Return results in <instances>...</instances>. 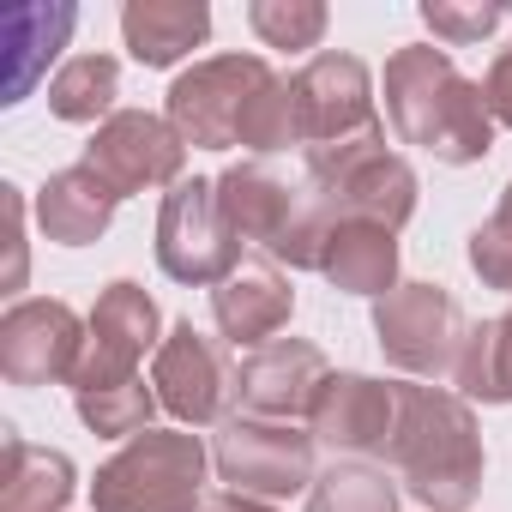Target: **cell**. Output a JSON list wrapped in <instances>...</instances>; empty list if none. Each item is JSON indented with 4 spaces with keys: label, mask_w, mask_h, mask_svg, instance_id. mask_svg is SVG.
I'll use <instances>...</instances> for the list:
<instances>
[{
    "label": "cell",
    "mask_w": 512,
    "mask_h": 512,
    "mask_svg": "<svg viewBox=\"0 0 512 512\" xmlns=\"http://www.w3.org/2000/svg\"><path fill=\"white\" fill-rule=\"evenodd\" d=\"M326 380H332V368H326L320 344H308V338H272L260 350H247V362L235 374V398H241V416L302 422V416H314Z\"/></svg>",
    "instance_id": "9a60e30c"
},
{
    "label": "cell",
    "mask_w": 512,
    "mask_h": 512,
    "mask_svg": "<svg viewBox=\"0 0 512 512\" xmlns=\"http://www.w3.org/2000/svg\"><path fill=\"white\" fill-rule=\"evenodd\" d=\"M91 338H85V356L73 368V392H97V386H121V380H139V362L145 350H157V302L145 296V284L133 278H115L97 308H91Z\"/></svg>",
    "instance_id": "7c38bea8"
},
{
    "label": "cell",
    "mask_w": 512,
    "mask_h": 512,
    "mask_svg": "<svg viewBox=\"0 0 512 512\" xmlns=\"http://www.w3.org/2000/svg\"><path fill=\"white\" fill-rule=\"evenodd\" d=\"M314 434H302L296 422H266V416H229L217 446H211V464L217 476L235 488V494H253V500H290V494H308L320 482L314 470Z\"/></svg>",
    "instance_id": "9c48e42d"
},
{
    "label": "cell",
    "mask_w": 512,
    "mask_h": 512,
    "mask_svg": "<svg viewBox=\"0 0 512 512\" xmlns=\"http://www.w3.org/2000/svg\"><path fill=\"white\" fill-rule=\"evenodd\" d=\"M464 398H482V404H512V308L500 320H482L470 326L464 338V356H458V374Z\"/></svg>",
    "instance_id": "7402d4cb"
},
{
    "label": "cell",
    "mask_w": 512,
    "mask_h": 512,
    "mask_svg": "<svg viewBox=\"0 0 512 512\" xmlns=\"http://www.w3.org/2000/svg\"><path fill=\"white\" fill-rule=\"evenodd\" d=\"M296 314V290L284 278V266L272 260H241L235 278H223L211 290V320L229 344H247V350H260L272 344Z\"/></svg>",
    "instance_id": "e0dca14e"
},
{
    "label": "cell",
    "mask_w": 512,
    "mask_h": 512,
    "mask_svg": "<svg viewBox=\"0 0 512 512\" xmlns=\"http://www.w3.org/2000/svg\"><path fill=\"white\" fill-rule=\"evenodd\" d=\"M296 91V121H302V145H338V139H362L380 133V109H374V79L356 55H314L302 73H290Z\"/></svg>",
    "instance_id": "4fadbf2b"
},
{
    "label": "cell",
    "mask_w": 512,
    "mask_h": 512,
    "mask_svg": "<svg viewBox=\"0 0 512 512\" xmlns=\"http://www.w3.org/2000/svg\"><path fill=\"white\" fill-rule=\"evenodd\" d=\"M181 163H187L181 133L169 127V115H151V109H115L85 145V169L115 199H133V193H151V187H175Z\"/></svg>",
    "instance_id": "30bf717a"
},
{
    "label": "cell",
    "mask_w": 512,
    "mask_h": 512,
    "mask_svg": "<svg viewBox=\"0 0 512 512\" xmlns=\"http://www.w3.org/2000/svg\"><path fill=\"white\" fill-rule=\"evenodd\" d=\"M374 338H380V356L398 374L440 380V374H458L470 320L452 302V290H440V284H398L392 296L374 302Z\"/></svg>",
    "instance_id": "ba28073f"
},
{
    "label": "cell",
    "mask_w": 512,
    "mask_h": 512,
    "mask_svg": "<svg viewBox=\"0 0 512 512\" xmlns=\"http://www.w3.org/2000/svg\"><path fill=\"white\" fill-rule=\"evenodd\" d=\"M500 211H512V181H506V193H500Z\"/></svg>",
    "instance_id": "1f68e13d"
},
{
    "label": "cell",
    "mask_w": 512,
    "mask_h": 512,
    "mask_svg": "<svg viewBox=\"0 0 512 512\" xmlns=\"http://www.w3.org/2000/svg\"><path fill=\"white\" fill-rule=\"evenodd\" d=\"M308 181L320 187V199L332 205L338 223H380L398 235L416 217V169L398 151H386V127L362 133V139L314 145Z\"/></svg>",
    "instance_id": "5b68a950"
},
{
    "label": "cell",
    "mask_w": 512,
    "mask_h": 512,
    "mask_svg": "<svg viewBox=\"0 0 512 512\" xmlns=\"http://www.w3.org/2000/svg\"><path fill=\"white\" fill-rule=\"evenodd\" d=\"M272 61L266 55H211L199 61L193 73H181L169 85V127L181 133V145H199V151H229L241 145V121L272 85Z\"/></svg>",
    "instance_id": "52a82bcc"
},
{
    "label": "cell",
    "mask_w": 512,
    "mask_h": 512,
    "mask_svg": "<svg viewBox=\"0 0 512 512\" xmlns=\"http://www.w3.org/2000/svg\"><path fill=\"white\" fill-rule=\"evenodd\" d=\"M235 374L229 368V350L199 332L193 320H175L169 338L157 344L151 356V386H157V404L193 428H211V422H229V398H235Z\"/></svg>",
    "instance_id": "8fae6325"
},
{
    "label": "cell",
    "mask_w": 512,
    "mask_h": 512,
    "mask_svg": "<svg viewBox=\"0 0 512 512\" xmlns=\"http://www.w3.org/2000/svg\"><path fill=\"white\" fill-rule=\"evenodd\" d=\"M308 512H398V482L386 476V464L338 458L308 488Z\"/></svg>",
    "instance_id": "603a6c76"
},
{
    "label": "cell",
    "mask_w": 512,
    "mask_h": 512,
    "mask_svg": "<svg viewBox=\"0 0 512 512\" xmlns=\"http://www.w3.org/2000/svg\"><path fill=\"white\" fill-rule=\"evenodd\" d=\"M121 37L139 67H175L211 37V13L205 0H127Z\"/></svg>",
    "instance_id": "d6986e66"
},
{
    "label": "cell",
    "mask_w": 512,
    "mask_h": 512,
    "mask_svg": "<svg viewBox=\"0 0 512 512\" xmlns=\"http://www.w3.org/2000/svg\"><path fill=\"white\" fill-rule=\"evenodd\" d=\"M386 115L392 133L434 163H482L494 151V115L476 79L452 67L440 43H410L386 61Z\"/></svg>",
    "instance_id": "6da1fadb"
},
{
    "label": "cell",
    "mask_w": 512,
    "mask_h": 512,
    "mask_svg": "<svg viewBox=\"0 0 512 512\" xmlns=\"http://www.w3.org/2000/svg\"><path fill=\"white\" fill-rule=\"evenodd\" d=\"M241 145H247L253 157H272V151L302 145V121H296V91H290V79H272L260 97H253V109H247V121H241Z\"/></svg>",
    "instance_id": "4316f807"
},
{
    "label": "cell",
    "mask_w": 512,
    "mask_h": 512,
    "mask_svg": "<svg viewBox=\"0 0 512 512\" xmlns=\"http://www.w3.org/2000/svg\"><path fill=\"white\" fill-rule=\"evenodd\" d=\"M157 266L187 290H217L241 272V235L223 217L217 181H175L157 211Z\"/></svg>",
    "instance_id": "8992f818"
},
{
    "label": "cell",
    "mask_w": 512,
    "mask_h": 512,
    "mask_svg": "<svg viewBox=\"0 0 512 512\" xmlns=\"http://www.w3.org/2000/svg\"><path fill=\"white\" fill-rule=\"evenodd\" d=\"M482 97H488V115H494L500 127H512V49L494 55V67H488V79H482Z\"/></svg>",
    "instance_id": "f546056e"
},
{
    "label": "cell",
    "mask_w": 512,
    "mask_h": 512,
    "mask_svg": "<svg viewBox=\"0 0 512 512\" xmlns=\"http://www.w3.org/2000/svg\"><path fill=\"white\" fill-rule=\"evenodd\" d=\"M199 512H278L272 500H253V494H235V488H223V494H205V506Z\"/></svg>",
    "instance_id": "4dcf8cb0"
},
{
    "label": "cell",
    "mask_w": 512,
    "mask_h": 512,
    "mask_svg": "<svg viewBox=\"0 0 512 512\" xmlns=\"http://www.w3.org/2000/svg\"><path fill=\"white\" fill-rule=\"evenodd\" d=\"M326 284L344 296H392L398 290V235L380 223H338L320 260Z\"/></svg>",
    "instance_id": "ffe728a7"
},
{
    "label": "cell",
    "mask_w": 512,
    "mask_h": 512,
    "mask_svg": "<svg viewBox=\"0 0 512 512\" xmlns=\"http://www.w3.org/2000/svg\"><path fill=\"white\" fill-rule=\"evenodd\" d=\"M115 205H121V199H115L85 163H73V169H55V175L43 181V193H37V223H43V235L61 241V247H91V241L109 235Z\"/></svg>",
    "instance_id": "ac0fdd59"
},
{
    "label": "cell",
    "mask_w": 512,
    "mask_h": 512,
    "mask_svg": "<svg viewBox=\"0 0 512 512\" xmlns=\"http://www.w3.org/2000/svg\"><path fill=\"white\" fill-rule=\"evenodd\" d=\"M392 428H398V386L374 374H332L308 416V434L338 458H386Z\"/></svg>",
    "instance_id": "2e32d148"
},
{
    "label": "cell",
    "mask_w": 512,
    "mask_h": 512,
    "mask_svg": "<svg viewBox=\"0 0 512 512\" xmlns=\"http://www.w3.org/2000/svg\"><path fill=\"white\" fill-rule=\"evenodd\" d=\"M73 458L67 452H49V446H31L7 428V500L0 512H61L73 500Z\"/></svg>",
    "instance_id": "44dd1931"
},
{
    "label": "cell",
    "mask_w": 512,
    "mask_h": 512,
    "mask_svg": "<svg viewBox=\"0 0 512 512\" xmlns=\"http://www.w3.org/2000/svg\"><path fill=\"white\" fill-rule=\"evenodd\" d=\"M91 326L67 308V302H13L7 320H0V374L13 386H55L73 380L79 356H85Z\"/></svg>",
    "instance_id": "5bb4252c"
},
{
    "label": "cell",
    "mask_w": 512,
    "mask_h": 512,
    "mask_svg": "<svg viewBox=\"0 0 512 512\" xmlns=\"http://www.w3.org/2000/svg\"><path fill=\"white\" fill-rule=\"evenodd\" d=\"M386 458L404 494L428 512H470L482 494V434L470 398L446 386H398V428Z\"/></svg>",
    "instance_id": "7a4b0ae2"
},
{
    "label": "cell",
    "mask_w": 512,
    "mask_h": 512,
    "mask_svg": "<svg viewBox=\"0 0 512 512\" xmlns=\"http://www.w3.org/2000/svg\"><path fill=\"white\" fill-rule=\"evenodd\" d=\"M217 199L241 247H260L272 266H290V272H320L338 217L308 175L290 181L266 157H247L217 175Z\"/></svg>",
    "instance_id": "3957f363"
},
{
    "label": "cell",
    "mask_w": 512,
    "mask_h": 512,
    "mask_svg": "<svg viewBox=\"0 0 512 512\" xmlns=\"http://www.w3.org/2000/svg\"><path fill=\"white\" fill-rule=\"evenodd\" d=\"M326 7L320 0H253L247 7V25L260 31L266 49H320L326 37Z\"/></svg>",
    "instance_id": "484cf974"
},
{
    "label": "cell",
    "mask_w": 512,
    "mask_h": 512,
    "mask_svg": "<svg viewBox=\"0 0 512 512\" xmlns=\"http://www.w3.org/2000/svg\"><path fill=\"white\" fill-rule=\"evenodd\" d=\"M73 410L91 434L103 440H139L157 416V386L145 380H121V386H97V392H73Z\"/></svg>",
    "instance_id": "d4e9b609"
},
{
    "label": "cell",
    "mask_w": 512,
    "mask_h": 512,
    "mask_svg": "<svg viewBox=\"0 0 512 512\" xmlns=\"http://www.w3.org/2000/svg\"><path fill=\"white\" fill-rule=\"evenodd\" d=\"M500 19H506V7H488V0H470V7H458V0H422V25L446 49H464V43L494 37Z\"/></svg>",
    "instance_id": "83f0119b"
},
{
    "label": "cell",
    "mask_w": 512,
    "mask_h": 512,
    "mask_svg": "<svg viewBox=\"0 0 512 512\" xmlns=\"http://www.w3.org/2000/svg\"><path fill=\"white\" fill-rule=\"evenodd\" d=\"M470 272L488 290H506L512 296V211H494L488 223L470 229Z\"/></svg>",
    "instance_id": "f1b7e54d"
},
{
    "label": "cell",
    "mask_w": 512,
    "mask_h": 512,
    "mask_svg": "<svg viewBox=\"0 0 512 512\" xmlns=\"http://www.w3.org/2000/svg\"><path fill=\"white\" fill-rule=\"evenodd\" d=\"M115 97H121V67L109 55H79L49 79V109L61 121H97V115L109 121Z\"/></svg>",
    "instance_id": "cb8c5ba5"
},
{
    "label": "cell",
    "mask_w": 512,
    "mask_h": 512,
    "mask_svg": "<svg viewBox=\"0 0 512 512\" xmlns=\"http://www.w3.org/2000/svg\"><path fill=\"white\" fill-rule=\"evenodd\" d=\"M205 464H211V452L199 446V434L145 428L97 470L91 506L97 512H199L205 506Z\"/></svg>",
    "instance_id": "277c9868"
}]
</instances>
